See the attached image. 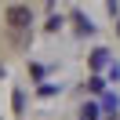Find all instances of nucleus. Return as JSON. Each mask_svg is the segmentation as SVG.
<instances>
[{"instance_id":"obj_1","label":"nucleus","mask_w":120,"mask_h":120,"mask_svg":"<svg viewBox=\"0 0 120 120\" xmlns=\"http://www.w3.org/2000/svg\"><path fill=\"white\" fill-rule=\"evenodd\" d=\"M29 22H33L29 8H22V4H15V8H8V26H15V29H26Z\"/></svg>"},{"instance_id":"obj_2","label":"nucleus","mask_w":120,"mask_h":120,"mask_svg":"<svg viewBox=\"0 0 120 120\" xmlns=\"http://www.w3.org/2000/svg\"><path fill=\"white\" fill-rule=\"evenodd\" d=\"M80 116H84V120H98V105H87V109H84Z\"/></svg>"},{"instance_id":"obj_3","label":"nucleus","mask_w":120,"mask_h":120,"mask_svg":"<svg viewBox=\"0 0 120 120\" xmlns=\"http://www.w3.org/2000/svg\"><path fill=\"white\" fill-rule=\"evenodd\" d=\"M105 113H116V95H105Z\"/></svg>"}]
</instances>
